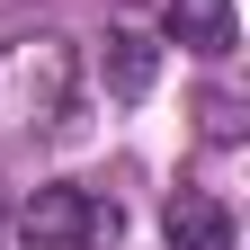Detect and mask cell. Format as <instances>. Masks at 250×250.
I'll list each match as a JSON object with an SVG mask.
<instances>
[{
	"instance_id": "5",
	"label": "cell",
	"mask_w": 250,
	"mask_h": 250,
	"mask_svg": "<svg viewBox=\"0 0 250 250\" xmlns=\"http://www.w3.org/2000/svg\"><path fill=\"white\" fill-rule=\"evenodd\" d=\"M152 62H161V45H152L134 18H116L107 27V62H99V72H107V99H143V89H152Z\"/></svg>"
},
{
	"instance_id": "1",
	"label": "cell",
	"mask_w": 250,
	"mask_h": 250,
	"mask_svg": "<svg viewBox=\"0 0 250 250\" xmlns=\"http://www.w3.org/2000/svg\"><path fill=\"white\" fill-rule=\"evenodd\" d=\"M72 107H81V54H72V36L0 45V134H62Z\"/></svg>"
},
{
	"instance_id": "4",
	"label": "cell",
	"mask_w": 250,
	"mask_h": 250,
	"mask_svg": "<svg viewBox=\"0 0 250 250\" xmlns=\"http://www.w3.org/2000/svg\"><path fill=\"white\" fill-rule=\"evenodd\" d=\"M170 45H188V54H206V62H224L232 45H241V18H232V0H170Z\"/></svg>"
},
{
	"instance_id": "3",
	"label": "cell",
	"mask_w": 250,
	"mask_h": 250,
	"mask_svg": "<svg viewBox=\"0 0 250 250\" xmlns=\"http://www.w3.org/2000/svg\"><path fill=\"white\" fill-rule=\"evenodd\" d=\"M161 232H170V250H232V206L206 188H179L161 206Z\"/></svg>"
},
{
	"instance_id": "2",
	"label": "cell",
	"mask_w": 250,
	"mask_h": 250,
	"mask_svg": "<svg viewBox=\"0 0 250 250\" xmlns=\"http://www.w3.org/2000/svg\"><path fill=\"white\" fill-rule=\"evenodd\" d=\"M116 241H125V206L107 188L45 179V188H27V206H18V250H116Z\"/></svg>"
}]
</instances>
